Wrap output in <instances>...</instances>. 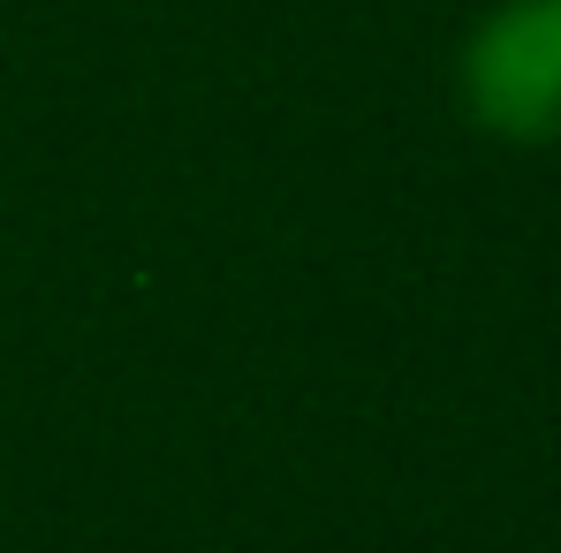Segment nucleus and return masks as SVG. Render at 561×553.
Instances as JSON below:
<instances>
[{
	"mask_svg": "<svg viewBox=\"0 0 561 553\" xmlns=\"http://www.w3.org/2000/svg\"><path fill=\"white\" fill-rule=\"evenodd\" d=\"M463 114L501 145L561 137V0H501L470 23L456 61Z\"/></svg>",
	"mask_w": 561,
	"mask_h": 553,
	"instance_id": "f257e3e1",
	"label": "nucleus"
}]
</instances>
